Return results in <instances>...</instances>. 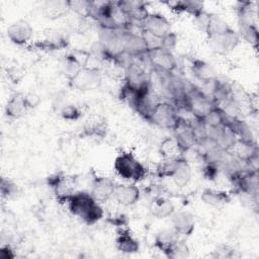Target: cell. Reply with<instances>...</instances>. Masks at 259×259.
Wrapping results in <instances>:
<instances>
[{"instance_id": "1", "label": "cell", "mask_w": 259, "mask_h": 259, "mask_svg": "<svg viewBox=\"0 0 259 259\" xmlns=\"http://www.w3.org/2000/svg\"><path fill=\"white\" fill-rule=\"evenodd\" d=\"M66 204L69 211L86 225H94L104 217L100 203L87 191H75Z\"/></svg>"}, {"instance_id": "2", "label": "cell", "mask_w": 259, "mask_h": 259, "mask_svg": "<svg viewBox=\"0 0 259 259\" xmlns=\"http://www.w3.org/2000/svg\"><path fill=\"white\" fill-rule=\"evenodd\" d=\"M113 168L120 178L132 183L140 182L147 176V168L131 152H123L116 156Z\"/></svg>"}, {"instance_id": "3", "label": "cell", "mask_w": 259, "mask_h": 259, "mask_svg": "<svg viewBox=\"0 0 259 259\" xmlns=\"http://www.w3.org/2000/svg\"><path fill=\"white\" fill-rule=\"evenodd\" d=\"M47 184L52 189L58 202L66 203L69 197L75 192L77 178L59 171L47 178Z\"/></svg>"}, {"instance_id": "4", "label": "cell", "mask_w": 259, "mask_h": 259, "mask_svg": "<svg viewBox=\"0 0 259 259\" xmlns=\"http://www.w3.org/2000/svg\"><path fill=\"white\" fill-rule=\"evenodd\" d=\"M180 119L181 117L178 114L176 106L170 102L164 101L156 103L149 120L160 127L174 130Z\"/></svg>"}, {"instance_id": "5", "label": "cell", "mask_w": 259, "mask_h": 259, "mask_svg": "<svg viewBox=\"0 0 259 259\" xmlns=\"http://www.w3.org/2000/svg\"><path fill=\"white\" fill-rule=\"evenodd\" d=\"M36 50L45 52L61 51L69 47V38L62 31L55 28H47L44 31L42 38L33 44Z\"/></svg>"}, {"instance_id": "6", "label": "cell", "mask_w": 259, "mask_h": 259, "mask_svg": "<svg viewBox=\"0 0 259 259\" xmlns=\"http://www.w3.org/2000/svg\"><path fill=\"white\" fill-rule=\"evenodd\" d=\"M101 78L97 68L83 67L80 72L70 81V85L77 90H93L100 85Z\"/></svg>"}, {"instance_id": "7", "label": "cell", "mask_w": 259, "mask_h": 259, "mask_svg": "<svg viewBox=\"0 0 259 259\" xmlns=\"http://www.w3.org/2000/svg\"><path fill=\"white\" fill-rule=\"evenodd\" d=\"M143 32L149 33L157 38L162 39L171 32V23L161 13H150L147 19L142 23Z\"/></svg>"}, {"instance_id": "8", "label": "cell", "mask_w": 259, "mask_h": 259, "mask_svg": "<svg viewBox=\"0 0 259 259\" xmlns=\"http://www.w3.org/2000/svg\"><path fill=\"white\" fill-rule=\"evenodd\" d=\"M240 36L232 28L231 30L208 37V46L210 50L218 55H227L232 52L239 44Z\"/></svg>"}, {"instance_id": "9", "label": "cell", "mask_w": 259, "mask_h": 259, "mask_svg": "<svg viewBox=\"0 0 259 259\" xmlns=\"http://www.w3.org/2000/svg\"><path fill=\"white\" fill-rule=\"evenodd\" d=\"M6 32L11 42L17 46H25L32 38L33 28L28 21L19 19L12 22L7 27Z\"/></svg>"}, {"instance_id": "10", "label": "cell", "mask_w": 259, "mask_h": 259, "mask_svg": "<svg viewBox=\"0 0 259 259\" xmlns=\"http://www.w3.org/2000/svg\"><path fill=\"white\" fill-rule=\"evenodd\" d=\"M147 55L151 64L161 73L170 74L176 69V60L171 52L158 48L150 51Z\"/></svg>"}, {"instance_id": "11", "label": "cell", "mask_w": 259, "mask_h": 259, "mask_svg": "<svg viewBox=\"0 0 259 259\" xmlns=\"http://www.w3.org/2000/svg\"><path fill=\"white\" fill-rule=\"evenodd\" d=\"M115 187L116 183L111 178L96 176L92 181L90 193L96 201L103 203L113 198Z\"/></svg>"}, {"instance_id": "12", "label": "cell", "mask_w": 259, "mask_h": 259, "mask_svg": "<svg viewBox=\"0 0 259 259\" xmlns=\"http://www.w3.org/2000/svg\"><path fill=\"white\" fill-rule=\"evenodd\" d=\"M121 45L123 53L130 56H141L143 54H148L149 49L143 35L136 34L132 31L120 32Z\"/></svg>"}, {"instance_id": "13", "label": "cell", "mask_w": 259, "mask_h": 259, "mask_svg": "<svg viewBox=\"0 0 259 259\" xmlns=\"http://www.w3.org/2000/svg\"><path fill=\"white\" fill-rule=\"evenodd\" d=\"M172 229L180 236H191L195 229L194 215L188 210H178L170 217Z\"/></svg>"}, {"instance_id": "14", "label": "cell", "mask_w": 259, "mask_h": 259, "mask_svg": "<svg viewBox=\"0 0 259 259\" xmlns=\"http://www.w3.org/2000/svg\"><path fill=\"white\" fill-rule=\"evenodd\" d=\"M141 198V190L135 183L130 184H116L113 199L123 205L131 206L136 204Z\"/></svg>"}, {"instance_id": "15", "label": "cell", "mask_w": 259, "mask_h": 259, "mask_svg": "<svg viewBox=\"0 0 259 259\" xmlns=\"http://www.w3.org/2000/svg\"><path fill=\"white\" fill-rule=\"evenodd\" d=\"M115 246L117 250L123 254H135L140 250L138 239L132 234L131 230L124 227H119L116 232Z\"/></svg>"}, {"instance_id": "16", "label": "cell", "mask_w": 259, "mask_h": 259, "mask_svg": "<svg viewBox=\"0 0 259 259\" xmlns=\"http://www.w3.org/2000/svg\"><path fill=\"white\" fill-rule=\"evenodd\" d=\"M107 134L106 119L100 115L90 116L82 127V136L91 139H103Z\"/></svg>"}, {"instance_id": "17", "label": "cell", "mask_w": 259, "mask_h": 259, "mask_svg": "<svg viewBox=\"0 0 259 259\" xmlns=\"http://www.w3.org/2000/svg\"><path fill=\"white\" fill-rule=\"evenodd\" d=\"M29 110L26 100L25 94L21 92L13 93L6 102L5 105V115L9 118H20Z\"/></svg>"}, {"instance_id": "18", "label": "cell", "mask_w": 259, "mask_h": 259, "mask_svg": "<svg viewBox=\"0 0 259 259\" xmlns=\"http://www.w3.org/2000/svg\"><path fill=\"white\" fill-rule=\"evenodd\" d=\"M149 210L154 218L158 220H163L170 218L174 213L175 205L170 199L164 196H157L152 199Z\"/></svg>"}, {"instance_id": "19", "label": "cell", "mask_w": 259, "mask_h": 259, "mask_svg": "<svg viewBox=\"0 0 259 259\" xmlns=\"http://www.w3.org/2000/svg\"><path fill=\"white\" fill-rule=\"evenodd\" d=\"M179 239L180 235L176 233L173 229H163L156 234L154 239V245L166 256L170 249Z\"/></svg>"}, {"instance_id": "20", "label": "cell", "mask_w": 259, "mask_h": 259, "mask_svg": "<svg viewBox=\"0 0 259 259\" xmlns=\"http://www.w3.org/2000/svg\"><path fill=\"white\" fill-rule=\"evenodd\" d=\"M201 200L212 207H221L231 202L232 197L229 192L213 188H204L200 195Z\"/></svg>"}, {"instance_id": "21", "label": "cell", "mask_w": 259, "mask_h": 259, "mask_svg": "<svg viewBox=\"0 0 259 259\" xmlns=\"http://www.w3.org/2000/svg\"><path fill=\"white\" fill-rule=\"evenodd\" d=\"M71 11L69 1L65 0H51L47 1L42 7V13L46 18L51 20L60 19L66 16Z\"/></svg>"}, {"instance_id": "22", "label": "cell", "mask_w": 259, "mask_h": 259, "mask_svg": "<svg viewBox=\"0 0 259 259\" xmlns=\"http://www.w3.org/2000/svg\"><path fill=\"white\" fill-rule=\"evenodd\" d=\"M163 4L167 5L175 13H188L193 17L204 11L203 3L200 1H166Z\"/></svg>"}, {"instance_id": "23", "label": "cell", "mask_w": 259, "mask_h": 259, "mask_svg": "<svg viewBox=\"0 0 259 259\" xmlns=\"http://www.w3.org/2000/svg\"><path fill=\"white\" fill-rule=\"evenodd\" d=\"M235 181L239 191L246 195H256L258 190V178L256 172L237 174Z\"/></svg>"}, {"instance_id": "24", "label": "cell", "mask_w": 259, "mask_h": 259, "mask_svg": "<svg viewBox=\"0 0 259 259\" xmlns=\"http://www.w3.org/2000/svg\"><path fill=\"white\" fill-rule=\"evenodd\" d=\"M119 5L124 9L131 20H137L143 23L150 12L148 11L144 2L141 1H118Z\"/></svg>"}, {"instance_id": "25", "label": "cell", "mask_w": 259, "mask_h": 259, "mask_svg": "<svg viewBox=\"0 0 259 259\" xmlns=\"http://www.w3.org/2000/svg\"><path fill=\"white\" fill-rule=\"evenodd\" d=\"M159 151L164 159H172L179 157L184 152L182 146L175 137H166L164 140H162L159 146Z\"/></svg>"}, {"instance_id": "26", "label": "cell", "mask_w": 259, "mask_h": 259, "mask_svg": "<svg viewBox=\"0 0 259 259\" xmlns=\"http://www.w3.org/2000/svg\"><path fill=\"white\" fill-rule=\"evenodd\" d=\"M83 67L84 65L82 64V62L74 54H68L64 56L61 62L62 72L69 81H71Z\"/></svg>"}, {"instance_id": "27", "label": "cell", "mask_w": 259, "mask_h": 259, "mask_svg": "<svg viewBox=\"0 0 259 259\" xmlns=\"http://www.w3.org/2000/svg\"><path fill=\"white\" fill-rule=\"evenodd\" d=\"M171 178L178 187H184L189 183L191 178V169L184 157L180 158V161Z\"/></svg>"}, {"instance_id": "28", "label": "cell", "mask_w": 259, "mask_h": 259, "mask_svg": "<svg viewBox=\"0 0 259 259\" xmlns=\"http://www.w3.org/2000/svg\"><path fill=\"white\" fill-rule=\"evenodd\" d=\"M191 70L196 78L203 82H210L214 79V72L212 68L204 61L194 60L191 64Z\"/></svg>"}, {"instance_id": "29", "label": "cell", "mask_w": 259, "mask_h": 259, "mask_svg": "<svg viewBox=\"0 0 259 259\" xmlns=\"http://www.w3.org/2000/svg\"><path fill=\"white\" fill-rule=\"evenodd\" d=\"M240 34L248 42L256 46L258 42V29L252 20H239Z\"/></svg>"}, {"instance_id": "30", "label": "cell", "mask_w": 259, "mask_h": 259, "mask_svg": "<svg viewBox=\"0 0 259 259\" xmlns=\"http://www.w3.org/2000/svg\"><path fill=\"white\" fill-rule=\"evenodd\" d=\"M189 248L187 246V244L179 239L175 245L170 249V251L168 252V254L166 255V257L171 258V259H183L189 256Z\"/></svg>"}, {"instance_id": "31", "label": "cell", "mask_w": 259, "mask_h": 259, "mask_svg": "<svg viewBox=\"0 0 259 259\" xmlns=\"http://www.w3.org/2000/svg\"><path fill=\"white\" fill-rule=\"evenodd\" d=\"M60 115L65 120L75 121L81 117V110L74 104H67L61 108Z\"/></svg>"}, {"instance_id": "32", "label": "cell", "mask_w": 259, "mask_h": 259, "mask_svg": "<svg viewBox=\"0 0 259 259\" xmlns=\"http://www.w3.org/2000/svg\"><path fill=\"white\" fill-rule=\"evenodd\" d=\"M0 191H1L2 198L8 199L16 194L17 185L12 180H10L6 177H2L1 183H0Z\"/></svg>"}, {"instance_id": "33", "label": "cell", "mask_w": 259, "mask_h": 259, "mask_svg": "<svg viewBox=\"0 0 259 259\" xmlns=\"http://www.w3.org/2000/svg\"><path fill=\"white\" fill-rule=\"evenodd\" d=\"M69 3L71 10H73L76 14L83 17H88L90 1H69Z\"/></svg>"}, {"instance_id": "34", "label": "cell", "mask_w": 259, "mask_h": 259, "mask_svg": "<svg viewBox=\"0 0 259 259\" xmlns=\"http://www.w3.org/2000/svg\"><path fill=\"white\" fill-rule=\"evenodd\" d=\"M234 253L235 250L232 247L228 245H220L213 250L211 256L214 258H230L233 257Z\"/></svg>"}, {"instance_id": "35", "label": "cell", "mask_w": 259, "mask_h": 259, "mask_svg": "<svg viewBox=\"0 0 259 259\" xmlns=\"http://www.w3.org/2000/svg\"><path fill=\"white\" fill-rule=\"evenodd\" d=\"M176 42H177V36L174 32L171 31L170 33H168L166 36L162 38L161 48L172 53L176 47Z\"/></svg>"}, {"instance_id": "36", "label": "cell", "mask_w": 259, "mask_h": 259, "mask_svg": "<svg viewBox=\"0 0 259 259\" xmlns=\"http://www.w3.org/2000/svg\"><path fill=\"white\" fill-rule=\"evenodd\" d=\"M203 176L208 180H213L218 174V168L213 162H209L203 168Z\"/></svg>"}, {"instance_id": "37", "label": "cell", "mask_w": 259, "mask_h": 259, "mask_svg": "<svg viewBox=\"0 0 259 259\" xmlns=\"http://www.w3.org/2000/svg\"><path fill=\"white\" fill-rule=\"evenodd\" d=\"M25 100H26V104H27L29 109L35 108L39 104V102H40V99H39L38 95H36L35 93H27V94H25Z\"/></svg>"}, {"instance_id": "38", "label": "cell", "mask_w": 259, "mask_h": 259, "mask_svg": "<svg viewBox=\"0 0 259 259\" xmlns=\"http://www.w3.org/2000/svg\"><path fill=\"white\" fill-rule=\"evenodd\" d=\"M15 253L9 245H3L0 248V259H13Z\"/></svg>"}]
</instances>
